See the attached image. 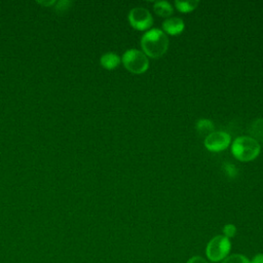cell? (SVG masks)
<instances>
[{
	"instance_id": "1",
	"label": "cell",
	"mask_w": 263,
	"mask_h": 263,
	"mask_svg": "<svg viewBox=\"0 0 263 263\" xmlns=\"http://www.w3.org/2000/svg\"><path fill=\"white\" fill-rule=\"evenodd\" d=\"M141 47L147 57L152 59L161 58L168 48L167 35L160 29H150L142 36Z\"/></svg>"
},
{
	"instance_id": "2",
	"label": "cell",
	"mask_w": 263,
	"mask_h": 263,
	"mask_svg": "<svg viewBox=\"0 0 263 263\" xmlns=\"http://www.w3.org/2000/svg\"><path fill=\"white\" fill-rule=\"evenodd\" d=\"M260 144L250 136L237 137L231 145V153L239 161H251L260 154Z\"/></svg>"
},
{
	"instance_id": "3",
	"label": "cell",
	"mask_w": 263,
	"mask_h": 263,
	"mask_svg": "<svg viewBox=\"0 0 263 263\" xmlns=\"http://www.w3.org/2000/svg\"><path fill=\"white\" fill-rule=\"evenodd\" d=\"M124 68L133 74H143L149 68L148 57L141 50L127 49L121 57Z\"/></svg>"
},
{
	"instance_id": "4",
	"label": "cell",
	"mask_w": 263,
	"mask_h": 263,
	"mask_svg": "<svg viewBox=\"0 0 263 263\" xmlns=\"http://www.w3.org/2000/svg\"><path fill=\"white\" fill-rule=\"evenodd\" d=\"M231 250V241L224 235L214 236L206 245L205 255L212 262L223 261Z\"/></svg>"
},
{
	"instance_id": "5",
	"label": "cell",
	"mask_w": 263,
	"mask_h": 263,
	"mask_svg": "<svg viewBox=\"0 0 263 263\" xmlns=\"http://www.w3.org/2000/svg\"><path fill=\"white\" fill-rule=\"evenodd\" d=\"M127 18L130 26L138 31H146L153 24L151 13L146 8L141 6L133 8L128 13Z\"/></svg>"
},
{
	"instance_id": "6",
	"label": "cell",
	"mask_w": 263,
	"mask_h": 263,
	"mask_svg": "<svg viewBox=\"0 0 263 263\" xmlns=\"http://www.w3.org/2000/svg\"><path fill=\"white\" fill-rule=\"evenodd\" d=\"M231 142V137L226 132H213L204 139V146L211 152L225 150Z\"/></svg>"
},
{
	"instance_id": "7",
	"label": "cell",
	"mask_w": 263,
	"mask_h": 263,
	"mask_svg": "<svg viewBox=\"0 0 263 263\" xmlns=\"http://www.w3.org/2000/svg\"><path fill=\"white\" fill-rule=\"evenodd\" d=\"M185 24L180 17H168L162 23V31L166 35H179L183 32Z\"/></svg>"
},
{
	"instance_id": "8",
	"label": "cell",
	"mask_w": 263,
	"mask_h": 263,
	"mask_svg": "<svg viewBox=\"0 0 263 263\" xmlns=\"http://www.w3.org/2000/svg\"><path fill=\"white\" fill-rule=\"evenodd\" d=\"M120 61L121 60L119 55L114 52H106L100 59V63L102 67L107 70H113L117 68V66L120 64Z\"/></svg>"
},
{
	"instance_id": "9",
	"label": "cell",
	"mask_w": 263,
	"mask_h": 263,
	"mask_svg": "<svg viewBox=\"0 0 263 263\" xmlns=\"http://www.w3.org/2000/svg\"><path fill=\"white\" fill-rule=\"evenodd\" d=\"M250 137L256 140L258 143L263 142V118L254 120L249 127Z\"/></svg>"
},
{
	"instance_id": "10",
	"label": "cell",
	"mask_w": 263,
	"mask_h": 263,
	"mask_svg": "<svg viewBox=\"0 0 263 263\" xmlns=\"http://www.w3.org/2000/svg\"><path fill=\"white\" fill-rule=\"evenodd\" d=\"M153 10L154 12L162 17H167L171 16L174 12V8L172 4L167 1H156L153 4Z\"/></svg>"
},
{
	"instance_id": "11",
	"label": "cell",
	"mask_w": 263,
	"mask_h": 263,
	"mask_svg": "<svg viewBox=\"0 0 263 263\" xmlns=\"http://www.w3.org/2000/svg\"><path fill=\"white\" fill-rule=\"evenodd\" d=\"M195 128L196 130L201 134V135H210L211 133L214 132V128H215V125L213 123L212 120L210 119H206V118H202V119H199L196 121V124H195Z\"/></svg>"
},
{
	"instance_id": "12",
	"label": "cell",
	"mask_w": 263,
	"mask_h": 263,
	"mask_svg": "<svg viewBox=\"0 0 263 263\" xmlns=\"http://www.w3.org/2000/svg\"><path fill=\"white\" fill-rule=\"evenodd\" d=\"M198 1L196 0H189V1H180V0H176L175 1V5L177 7V9L180 11V12H183V13H188V12H191L193 11L197 5H198Z\"/></svg>"
},
{
	"instance_id": "13",
	"label": "cell",
	"mask_w": 263,
	"mask_h": 263,
	"mask_svg": "<svg viewBox=\"0 0 263 263\" xmlns=\"http://www.w3.org/2000/svg\"><path fill=\"white\" fill-rule=\"evenodd\" d=\"M222 263H251L250 259L242 255V254H233L230 256H227Z\"/></svg>"
},
{
	"instance_id": "14",
	"label": "cell",
	"mask_w": 263,
	"mask_h": 263,
	"mask_svg": "<svg viewBox=\"0 0 263 263\" xmlns=\"http://www.w3.org/2000/svg\"><path fill=\"white\" fill-rule=\"evenodd\" d=\"M223 170L225 172V175L229 178H236L237 174H238V170L236 166H234L232 163L230 162H225L223 164Z\"/></svg>"
},
{
	"instance_id": "15",
	"label": "cell",
	"mask_w": 263,
	"mask_h": 263,
	"mask_svg": "<svg viewBox=\"0 0 263 263\" xmlns=\"http://www.w3.org/2000/svg\"><path fill=\"white\" fill-rule=\"evenodd\" d=\"M235 234H236V227H235V225H233L231 223L224 225V227H223V235L224 236H226V237H228L230 239V237L235 236Z\"/></svg>"
},
{
	"instance_id": "16",
	"label": "cell",
	"mask_w": 263,
	"mask_h": 263,
	"mask_svg": "<svg viewBox=\"0 0 263 263\" xmlns=\"http://www.w3.org/2000/svg\"><path fill=\"white\" fill-rule=\"evenodd\" d=\"M186 263H209V262L201 256H193L189 258Z\"/></svg>"
},
{
	"instance_id": "17",
	"label": "cell",
	"mask_w": 263,
	"mask_h": 263,
	"mask_svg": "<svg viewBox=\"0 0 263 263\" xmlns=\"http://www.w3.org/2000/svg\"><path fill=\"white\" fill-rule=\"evenodd\" d=\"M251 263H263V253H258L256 254L251 260Z\"/></svg>"
}]
</instances>
